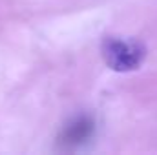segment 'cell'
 Returning a JSON list of instances; mask_svg holds the SVG:
<instances>
[{
    "instance_id": "cell-1",
    "label": "cell",
    "mask_w": 157,
    "mask_h": 155,
    "mask_svg": "<svg viewBox=\"0 0 157 155\" xmlns=\"http://www.w3.org/2000/svg\"><path fill=\"white\" fill-rule=\"evenodd\" d=\"M106 66L117 73H128L141 68L146 59V46L137 39L106 37L101 46Z\"/></svg>"
}]
</instances>
